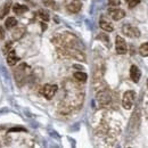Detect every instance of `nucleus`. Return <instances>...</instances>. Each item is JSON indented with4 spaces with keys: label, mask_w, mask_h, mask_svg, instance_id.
Here are the masks:
<instances>
[{
    "label": "nucleus",
    "mask_w": 148,
    "mask_h": 148,
    "mask_svg": "<svg viewBox=\"0 0 148 148\" xmlns=\"http://www.w3.org/2000/svg\"><path fill=\"white\" fill-rule=\"evenodd\" d=\"M140 76H141L140 70H139L136 65H132L131 69H130V77L132 79V81H133V82H138L139 79H140Z\"/></svg>",
    "instance_id": "39448f33"
},
{
    "label": "nucleus",
    "mask_w": 148,
    "mask_h": 148,
    "mask_svg": "<svg viewBox=\"0 0 148 148\" xmlns=\"http://www.w3.org/2000/svg\"><path fill=\"white\" fill-rule=\"evenodd\" d=\"M139 54L141 56H144V57H148V42H146V43H144V45L140 46V48H139Z\"/></svg>",
    "instance_id": "ddd939ff"
},
{
    "label": "nucleus",
    "mask_w": 148,
    "mask_h": 148,
    "mask_svg": "<svg viewBox=\"0 0 148 148\" xmlns=\"http://www.w3.org/2000/svg\"><path fill=\"white\" fill-rule=\"evenodd\" d=\"M110 14H111L112 18L114 19V21H120V19H122L124 16H125L124 10H123V9H120V8H115V9H113V10L110 12Z\"/></svg>",
    "instance_id": "423d86ee"
},
{
    "label": "nucleus",
    "mask_w": 148,
    "mask_h": 148,
    "mask_svg": "<svg viewBox=\"0 0 148 148\" xmlns=\"http://www.w3.org/2000/svg\"><path fill=\"white\" fill-rule=\"evenodd\" d=\"M134 98H136V93L132 90H129L127 92H124L123 98H122V105L125 110H131L134 103Z\"/></svg>",
    "instance_id": "f257e3e1"
},
{
    "label": "nucleus",
    "mask_w": 148,
    "mask_h": 148,
    "mask_svg": "<svg viewBox=\"0 0 148 148\" xmlns=\"http://www.w3.org/2000/svg\"><path fill=\"white\" fill-rule=\"evenodd\" d=\"M100 27L104 30V31H106V32H112L113 30H114V27H113V25H112L111 22H108L107 19L105 18H101L100 19Z\"/></svg>",
    "instance_id": "1a4fd4ad"
},
{
    "label": "nucleus",
    "mask_w": 148,
    "mask_h": 148,
    "mask_svg": "<svg viewBox=\"0 0 148 148\" xmlns=\"http://www.w3.org/2000/svg\"><path fill=\"white\" fill-rule=\"evenodd\" d=\"M122 31L123 33L127 36V37L130 38H138L140 36V31L138 27L131 25V24H125L123 27H122Z\"/></svg>",
    "instance_id": "f03ea898"
},
{
    "label": "nucleus",
    "mask_w": 148,
    "mask_h": 148,
    "mask_svg": "<svg viewBox=\"0 0 148 148\" xmlns=\"http://www.w3.org/2000/svg\"><path fill=\"white\" fill-rule=\"evenodd\" d=\"M39 16L43 21H49V15H48V13L46 10H40L39 12Z\"/></svg>",
    "instance_id": "dca6fc26"
},
{
    "label": "nucleus",
    "mask_w": 148,
    "mask_h": 148,
    "mask_svg": "<svg viewBox=\"0 0 148 148\" xmlns=\"http://www.w3.org/2000/svg\"><path fill=\"white\" fill-rule=\"evenodd\" d=\"M115 48H116V53L119 55H124L128 51V47H127V42L124 41V39L122 37H116L115 40Z\"/></svg>",
    "instance_id": "7ed1b4c3"
},
{
    "label": "nucleus",
    "mask_w": 148,
    "mask_h": 148,
    "mask_svg": "<svg viewBox=\"0 0 148 148\" xmlns=\"http://www.w3.org/2000/svg\"><path fill=\"white\" fill-rule=\"evenodd\" d=\"M16 24H17L16 18H14V17H8V18L6 19L5 26H6L7 29H13V27H15V26H16Z\"/></svg>",
    "instance_id": "9b49d317"
},
{
    "label": "nucleus",
    "mask_w": 148,
    "mask_h": 148,
    "mask_svg": "<svg viewBox=\"0 0 148 148\" xmlns=\"http://www.w3.org/2000/svg\"><path fill=\"white\" fill-rule=\"evenodd\" d=\"M3 37H5V34H3V29L0 27V39H3Z\"/></svg>",
    "instance_id": "aec40b11"
},
{
    "label": "nucleus",
    "mask_w": 148,
    "mask_h": 148,
    "mask_svg": "<svg viewBox=\"0 0 148 148\" xmlns=\"http://www.w3.org/2000/svg\"><path fill=\"white\" fill-rule=\"evenodd\" d=\"M23 33H24V30H23V29H17V30H15V31L13 32V38H14V40L21 39L22 36H23Z\"/></svg>",
    "instance_id": "2eb2a0df"
},
{
    "label": "nucleus",
    "mask_w": 148,
    "mask_h": 148,
    "mask_svg": "<svg viewBox=\"0 0 148 148\" xmlns=\"http://www.w3.org/2000/svg\"><path fill=\"white\" fill-rule=\"evenodd\" d=\"M81 7H82L81 2H80L79 0H74V1H72V2L67 6V9H69L70 13L75 14V13H79V12L81 10Z\"/></svg>",
    "instance_id": "0eeeda50"
},
{
    "label": "nucleus",
    "mask_w": 148,
    "mask_h": 148,
    "mask_svg": "<svg viewBox=\"0 0 148 148\" xmlns=\"http://www.w3.org/2000/svg\"><path fill=\"white\" fill-rule=\"evenodd\" d=\"M108 5L111 7H117L120 6V0H108Z\"/></svg>",
    "instance_id": "a211bd4d"
},
{
    "label": "nucleus",
    "mask_w": 148,
    "mask_h": 148,
    "mask_svg": "<svg viewBox=\"0 0 148 148\" xmlns=\"http://www.w3.org/2000/svg\"><path fill=\"white\" fill-rule=\"evenodd\" d=\"M13 10H14V13H15L16 15H23L24 13H26V12L29 10V8H27L26 6H22V5L16 3V5H14Z\"/></svg>",
    "instance_id": "9d476101"
},
{
    "label": "nucleus",
    "mask_w": 148,
    "mask_h": 148,
    "mask_svg": "<svg viewBox=\"0 0 148 148\" xmlns=\"http://www.w3.org/2000/svg\"><path fill=\"white\" fill-rule=\"evenodd\" d=\"M125 1H129V0H125Z\"/></svg>",
    "instance_id": "412c9836"
},
{
    "label": "nucleus",
    "mask_w": 148,
    "mask_h": 148,
    "mask_svg": "<svg viewBox=\"0 0 148 148\" xmlns=\"http://www.w3.org/2000/svg\"><path fill=\"white\" fill-rule=\"evenodd\" d=\"M56 91H57V86L55 84H46L42 90H41V93L47 98V99H51L54 96H55Z\"/></svg>",
    "instance_id": "20e7f679"
},
{
    "label": "nucleus",
    "mask_w": 148,
    "mask_h": 148,
    "mask_svg": "<svg viewBox=\"0 0 148 148\" xmlns=\"http://www.w3.org/2000/svg\"><path fill=\"white\" fill-rule=\"evenodd\" d=\"M140 1H141V0H129V7L130 8L136 7L137 5H139V3H140Z\"/></svg>",
    "instance_id": "f3484780"
},
{
    "label": "nucleus",
    "mask_w": 148,
    "mask_h": 148,
    "mask_svg": "<svg viewBox=\"0 0 148 148\" xmlns=\"http://www.w3.org/2000/svg\"><path fill=\"white\" fill-rule=\"evenodd\" d=\"M74 77L80 82H86L88 79V75L83 72H76V73H74Z\"/></svg>",
    "instance_id": "f8f14e48"
},
{
    "label": "nucleus",
    "mask_w": 148,
    "mask_h": 148,
    "mask_svg": "<svg viewBox=\"0 0 148 148\" xmlns=\"http://www.w3.org/2000/svg\"><path fill=\"white\" fill-rule=\"evenodd\" d=\"M10 46H12V42H8V43H7V45H6L5 47H3V53H6V54H8V53H9L10 50H12V49L9 50V48H10Z\"/></svg>",
    "instance_id": "6ab92c4d"
},
{
    "label": "nucleus",
    "mask_w": 148,
    "mask_h": 148,
    "mask_svg": "<svg viewBox=\"0 0 148 148\" xmlns=\"http://www.w3.org/2000/svg\"><path fill=\"white\" fill-rule=\"evenodd\" d=\"M10 5H12V1H10V0H8V1L3 5V9H2V13H1L0 17H3V15H7V14H8L9 8H10Z\"/></svg>",
    "instance_id": "4468645a"
},
{
    "label": "nucleus",
    "mask_w": 148,
    "mask_h": 148,
    "mask_svg": "<svg viewBox=\"0 0 148 148\" xmlns=\"http://www.w3.org/2000/svg\"><path fill=\"white\" fill-rule=\"evenodd\" d=\"M18 60H19V58H18V56H17V54L15 53V50H10V51L8 53V55H7V63H8V65L14 66Z\"/></svg>",
    "instance_id": "6e6552de"
}]
</instances>
